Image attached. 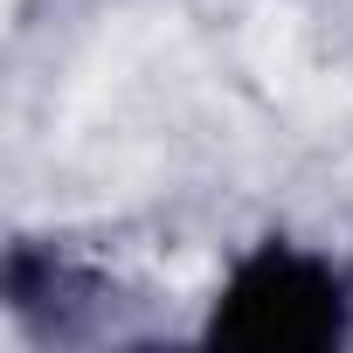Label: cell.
I'll list each match as a JSON object with an SVG mask.
<instances>
[{"label":"cell","mask_w":353,"mask_h":353,"mask_svg":"<svg viewBox=\"0 0 353 353\" xmlns=\"http://www.w3.org/2000/svg\"><path fill=\"white\" fill-rule=\"evenodd\" d=\"M339 325H346V298H339L332 270H319L312 256H291V250H263L236 270V284L215 312V346L312 353V346H332Z\"/></svg>","instance_id":"1"}]
</instances>
